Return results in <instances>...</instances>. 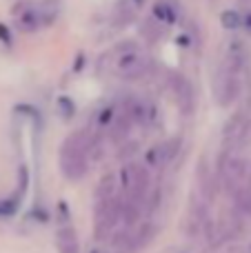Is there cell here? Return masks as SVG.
Returning a JSON list of instances; mask_svg holds the SVG:
<instances>
[{"instance_id":"cell-12","label":"cell","mask_w":251,"mask_h":253,"mask_svg":"<svg viewBox=\"0 0 251 253\" xmlns=\"http://www.w3.org/2000/svg\"><path fill=\"white\" fill-rule=\"evenodd\" d=\"M133 7L129 4V0H120L118 4H116V9H114V22L118 27H127L129 22L133 20Z\"/></svg>"},{"instance_id":"cell-1","label":"cell","mask_w":251,"mask_h":253,"mask_svg":"<svg viewBox=\"0 0 251 253\" xmlns=\"http://www.w3.org/2000/svg\"><path fill=\"white\" fill-rule=\"evenodd\" d=\"M93 140L96 138H91V133L87 129H78L71 135H67V140L60 147V171L65 173L67 180L84 178V173L89 169Z\"/></svg>"},{"instance_id":"cell-2","label":"cell","mask_w":251,"mask_h":253,"mask_svg":"<svg viewBox=\"0 0 251 253\" xmlns=\"http://www.w3.org/2000/svg\"><path fill=\"white\" fill-rule=\"evenodd\" d=\"M118 182H120V189L125 191V198H129L133 202H140V205L147 202V196H149V189H151V175L145 165L127 162L118 173Z\"/></svg>"},{"instance_id":"cell-18","label":"cell","mask_w":251,"mask_h":253,"mask_svg":"<svg viewBox=\"0 0 251 253\" xmlns=\"http://www.w3.org/2000/svg\"><path fill=\"white\" fill-rule=\"evenodd\" d=\"M176 253H191V251H187V249H180V251H176Z\"/></svg>"},{"instance_id":"cell-13","label":"cell","mask_w":251,"mask_h":253,"mask_svg":"<svg viewBox=\"0 0 251 253\" xmlns=\"http://www.w3.org/2000/svg\"><path fill=\"white\" fill-rule=\"evenodd\" d=\"M116 184L118 182V178L116 175H105V178L100 180V184H98V200H107V198H116Z\"/></svg>"},{"instance_id":"cell-3","label":"cell","mask_w":251,"mask_h":253,"mask_svg":"<svg viewBox=\"0 0 251 253\" xmlns=\"http://www.w3.org/2000/svg\"><path fill=\"white\" fill-rule=\"evenodd\" d=\"M111 69H114V74L118 76L120 80H138L149 69V58L138 47L129 44V49H123V51L116 56Z\"/></svg>"},{"instance_id":"cell-19","label":"cell","mask_w":251,"mask_h":253,"mask_svg":"<svg viewBox=\"0 0 251 253\" xmlns=\"http://www.w3.org/2000/svg\"><path fill=\"white\" fill-rule=\"evenodd\" d=\"M136 2H142V0H136Z\"/></svg>"},{"instance_id":"cell-8","label":"cell","mask_w":251,"mask_h":253,"mask_svg":"<svg viewBox=\"0 0 251 253\" xmlns=\"http://www.w3.org/2000/svg\"><path fill=\"white\" fill-rule=\"evenodd\" d=\"M56 247H58V253H80V242H78V236H76L74 227H69V224L58 227Z\"/></svg>"},{"instance_id":"cell-7","label":"cell","mask_w":251,"mask_h":253,"mask_svg":"<svg viewBox=\"0 0 251 253\" xmlns=\"http://www.w3.org/2000/svg\"><path fill=\"white\" fill-rule=\"evenodd\" d=\"M176 151H178L176 140H163V142L154 144V147H151L149 151L145 153V162H147V167L163 169V167H167L169 162L173 160Z\"/></svg>"},{"instance_id":"cell-9","label":"cell","mask_w":251,"mask_h":253,"mask_svg":"<svg viewBox=\"0 0 251 253\" xmlns=\"http://www.w3.org/2000/svg\"><path fill=\"white\" fill-rule=\"evenodd\" d=\"M173 93H176L178 105L182 107V111H191V102H194V91H191V84L187 83L182 76H173Z\"/></svg>"},{"instance_id":"cell-15","label":"cell","mask_w":251,"mask_h":253,"mask_svg":"<svg viewBox=\"0 0 251 253\" xmlns=\"http://www.w3.org/2000/svg\"><path fill=\"white\" fill-rule=\"evenodd\" d=\"M142 29H145V31H142V36H145L149 42H156V40L160 38V27L156 25L154 20H147L145 25H142Z\"/></svg>"},{"instance_id":"cell-11","label":"cell","mask_w":251,"mask_h":253,"mask_svg":"<svg viewBox=\"0 0 251 253\" xmlns=\"http://www.w3.org/2000/svg\"><path fill=\"white\" fill-rule=\"evenodd\" d=\"M127 116L131 118V123H147L151 118L149 105L145 100H131L127 107Z\"/></svg>"},{"instance_id":"cell-14","label":"cell","mask_w":251,"mask_h":253,"mask_svg":"<svg viewBox=\"0 0 251 253\" xmlns=\"http://www.w3.org/2000/svg\"><path fill=\"white\" fill-rule=\"evenodd\" d=\"M154 13H156V18H160V20H165V22H173V20H176V9H173L167 0H163V2L156 4Z\"/></svg>"},{"instance_id":"cell-17","label":"cell","mask_w":251,"mask_h":253,"mask_svg":"<svg viewBox=\"0 0 251 253\" xmlns=\"http://www.w3.org/2000/svg\"><path fill=\"white\" fill-rule=\"evenodd\" d=\"M240 4H243V7H251V0H238Z\"/></svg>"},{"instance_id":"cell-6","label":"cell","mask_w":251,"mask_h":253,"mask_svg":"<svg viewBox=\"0 0 251 253\" xmlns=\"http://www.w3.org/2000/svg\"><path fill=\"white\" fill-rule=\"evenodd\" d=\"M249 131V116L245 111H236L229 120H227L225 129H222V138H225V149L234 153V149H238L245 142Z\"/></svg>"},{"instance_id":"cell-10","label":"cell","mask_w":251,"mask_h":253,"mask_svg":"<svg viewBox=\"0 0 251 253\" xmlns=\"http://www.w3.org/2000/svg\"><path fill=\"white\" fill-rule=\"evenodd\" d=\"M16 20H18V27H20L22 31L31 34V31H36L40 25H42V13H40L38 9H25V11L16 13Z\"/></svg>"},{"instance_id":"cell-5","label":"cell","mask_w":251,"mask_h":253,"mask_svg":"<svg viewBox=\"0 0 251 253\" xmlns=\"http://www.w3.org/2000/svg\"><path fill=\"white\" fill-rule=\"evenodd\" d=\"M120 202L123 200H118V198L98 200L96 205V236L98 238H105L120 222Z\"/></svg>"},{"instance_id":"cell-16","label":"cell","mask_w":251,"mask_h":253,"mask_svg":"<svg viewBox=\"0 0 251 253\" xmlns=\"http://www.w3.org/2000/svg\"><path fill=\"white\" fill-rule=\"evenodd\" d=\"M222 25L227 27V29H238L240 27V18H238V13H234V11H225L222 13Z\"/></svg>"},{"instance_id":"cell-4","label":"cell","mask_w":251,"mask_h":253,"mask_svg":"<svg viewBox=\"0 0 251 253\" xmlns=\"http://www.w3.org/2000/svg\"><path fill=\"white\" fill-rule=\"evenodd\" d=\"M240 91H243V74L229 69V67H222L220 74H218V83H216V96L220 100V105H231V102L238 100Z\"/></svg>"}]
</instances>
